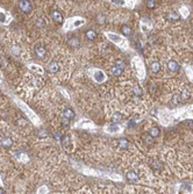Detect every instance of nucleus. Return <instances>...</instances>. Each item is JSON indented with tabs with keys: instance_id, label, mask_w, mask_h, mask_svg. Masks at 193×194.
<instances>
[{
	"instance_id": "1",
	"label": "nucleus",
	"mask_w": 193,
	"mask_h": 194,
	"mask_svg": "<svg viewBox=\"0 0 193 194\" xmlns=\"http://www.w3.org/2000/svg\"><path fill=\"white\" fill-rule=\"evenodd\" d=\"M17 6H19L20 10H22L24 14L30 13L31 9H33V5H31V2L29 0H20L17 2Z\"/></svg>"
},
{
	"instance_id": "2",
	"label": "nucleus",
	"mask_w": 193,
	"mask_h": 194,
	"mask_svg": "<svg viewBox=\"0 0 193 194\" xmlns=\"http://www.w3.org/2000/svg\"><path fill=\"white\" fill-rule=\"evenodd\" d=\"M59 64L56 62V61H52V62H50L49 64H48V66H47V71L49 72V73H57L58 71H59Z\"/></svg>"
},
{
	"instance_id": "3",
	"label": "nucleus",
	"mask_w": 193,
	"mask_h": 194,
	"mask_svg": "<svg viewBox=\"0 0 193 194\" xmlns=\"http://www.w3.org/2000/svg\"><path fill=\"white\" fill-rule=\"evenodd\" d=\"M63 116L70 121V120L75 119L76 114H75V110H73L72 108H70V107H66V108H64V109H63Z\"/></svg>"
},
{
	"instance_id": "4",
	"label": "nucleus",
	"mask_w": 193,
	"mask_h": 194,
	"mask_svg": "<svg viewBox=\"0 0 193 194\" xmlns=\"http://www.w3.org/2000/svg\"><path fill=\"white\" fill-rule=\"evenodd\" d=\"M35 55H36L38 58H44L45 55H47V49H45L44 47L38 45V47L35 48Z\"/></svg>"
},
{
	"instance_id": "5",
	"label": "nucleus",
	"mask_w": 193,
	"mask_h": 194,
	"mask_svg": "<svg viewBox=\"0 0 193 194\" xmlns=\"http://www.w3.org/2000/svg\"><path fill=\"white\" fill-rule=\"evenodd\" d=\"M51 19L55 21V22H58V23H61L62 21H63V15L58 12V10H52L51 12Z\"/></svg>"
},
{
	"instance_id": "6",
	"label": "nucleus",
	"mask_w": 193,
	"mask_h": 194,
	"mask_svg": "<svg viewBox=\"0 0 193 194\" xmlns=\"http://www.w3.org/2000/svg\"><path fill=\"white\" fill-rule=\"evenodd\" d=\"M126 178H127V180L130 181V183H136V181L138 180V176H137V173L134 172V171H129V172L126 174Z\"/></svg>"
},
{
	"instance_id": "7",
	"label": "nucleus",
	"mask_w": 193,
	"mask_h": 194,
	"mask_svg": "<svg viewBox=\"0 0 193 194\" xmlns=\"http://www.w3.org/2000/svg\"><path fill=\"white\" fill-rule=\"evenodd\" d=\"M79 44H80V41H79L78 37H72V38H70V40L68 41V45H69L70 48H72V49L78 48Z\"/></svg>"
},
{
	"instance_id": "8",
	"label": "nucleus",
	"mask_w": 193,
	"mask_h": 194,
	"mask_svg": "<svg viewBox=\"0 0 193 194\" xmlns=\"http://www.w3.org/2000/svg\"><path fill=\"white\" fill-rule=\"evenodd\" d=\"M168 69L172 72H176V71L179 70V64L176 61H169L168 62Z\"/></svg>"
},
{
	"instance_id": "9",
	"label": "nucleus",
	"mask_w": 193,
	"mask_h": 194,
	"mask_svg": "<svg viewBox=\"0 0 193 194\" xmlns=\"http://www.w3.org/2000/svg\"><path fill=\"white\" fill-rule=\"evenodd\" d=\"M0 144H1V147L8 149V148H10V145L13 144V140H12L10 137H3V138L0 141Z\"/></svg>"
},
{
	"instance_id": "10",
	"label": "nucleus",
	"mask_w": 193,
	"mask_h": 194,
	"mask_svg": "<svg viewBox=\"0 0 193 194\" xmlns=\"http://www.w3.org/2000/svg\"><path fill=\"white\" fill-rule=\"evenodd\" d=\"M116 142H117V147H119L121 150L127 149V148H128V145H129V142H128V140H127V138H119Z\"/></svg>"
},
{
	"instance_id": "11",
	"label": "nucleus",
	"mask_w": 193,
	"mask_h": 194,
	"mask_svg": "<svg viewBox=\"0 0 193 194\" xmlns=\"http://www.w3.org/2000/svg\"><path fill=\"white\" fill-rule=\"evenodd\" d=\"M150 70H151L152 73H158L161 71V64L158 62H154L150 66Z\"/></svg>"
},
{
	"instance_id": "12",
	"label": "nucleus",
	"mask_w": 193,
	"mask_h": 194,
	"mask_svg": "<svg viewBox=\"0 0 193 194\" xmlns=\"http://www.w3.org/2000/svg\"><path fill=\"white\" fill-rule=\"evenodd\" d=\"M121 31H122V34H123L124 36H130V35L133 34V31H131V28H130L129 26H127V24L122 26V28H121Z\"/></svg>"
},
{
	"instance_id": "13",
	"label": "nucleus",
	"mask_w": 193,
	"mask_h": 194,
	"mask_svg": "<svg viewBox=\"0 0 193 194\" xmlns=\"http://www.w3.org/2000/svg\"><path fill=\"white\" fill-rule=\"evenodd\" d=\"M122 114L120 113V112H115L113 115H112V121L114 122V123H117V122H120L121 120H122Z\"/></svg>"
},
{
	"instance_id": "14",
	"label": "nucleus",
	"mask_w": 193,
	"mask_h": 194,
	"mask_svg": "<svg viewBox=\"0 0 193 194\" xmlns=\"http://www.w3.org/2000/svg\"><path fill=\"white\" fill-rule=\"evenodd\" d=\"M61 143H62V145H63L64 148H68V145L70 144V137H69V135H64V136H62V138H61Z\"/></svg>"
},
{
	"instance_id": "15",
	"label": "nucleus",
	"mask_w": 193,
	"mask_h": 194,
	"mask_svg": "<svg viewBox=\"0 0 193 194\" xmlns=\"http://www.w3.org/2000/svg\"><path fill=\"white\" fill-rule=\"evenodd\" d=\"M86 37H87V40L93 41V40H96V33L93 30V29H90V30H87V31H86Z\"/></svg>"
},
{
	"instance_id": "16",
	"label": "nucleus",
	"mask_w": 193,
	"mask_h": 194,
	"mask_svg": "<svg viewBox=\"0 0 193 194\" xmlns=\"http://www.w3.org/2000/svg\"><path fill=\"white\" fill-rule=\"evenodd\" d=\"M149 135H150L151 137H157V136L159 135V128L152 127V128L149 130Z\"/></svg>"
},
{
	"instance_id": "17",
	"label": "nucleus",
	"mask_w": 193,
	"mask_h": 194,
	"mask_svg": "<svg viewBox=\"0 0 193 194\" xmlns=\"http://www.w3.org/2000/svg\"><path fill=\"white\" fill-rule=\"evenodd\" d=\"M166 19L168 20H178L179 19V15L176 13V12H169L166 14Z\"/></svg>"
},
{
	"instance_id": "18",
	"label": "nucleus",
	"mask_w": 193,
	"mask_h": 194,
	"mask_svg": "<svg viewBox=\"0 0 193 194\" xmlns=\"http://www.w3.org/2000/svg\"><path fill=\"white\" fill-rule=\"evenodd\" d=\"M122 71H123V70H120V69L116 68V66H114V68L110 69V72H112V75H113L114 77H119V76H121V75H122Z\"/></svg>"
},
{
	"instance_id": "19",
	"label": "nucleus",
	"mask_w": 193,
	"mask_h": 194,
	"mask_svg": "<svg viewBox=\"0 0 193 194\" xmlns=\"http://www.w3.org/2000/svg\"><path fill=\"white\" fill-rule=\"evenodd\" d=\"M35 24H36L37 28H43V27L45 26V21H44L43 17H38V19L35 21Z\"/></svg>"
},
{
	"instance_id": "20",
	"label": "nucleus",
	"mask_w": 193,
	"mask_h": 194,
	"mask_svg": "<svg viewBox=\"0 0 193 194\" xmlns=\"http://www.w3.org/2000/svg\"><path fill=\"white\" fill-rule=\"evenodd\" d=\"M115 66L119 68L120 70H123V69L126 68V63H124L123 61H121V59H116V61H115Z\"/></svg>"
},
{
	"instance_id": "21",
	"label": "nucleus",
	"mask_w": 193,
	"mask_h": 194,
	"mask_svg": "<svg viewBox=\"0 0 193 194\" xmlns=\"http://www.w3.org/2000/svg\"><path fill=\"white\" fill-rule=\"evenodd\" d=\"M143 141H144V143H147V144H152L154 143V137H151L149 134L148 135H144L143 136Z\"/></svg>"
},
{
	"instance_id": "22",
	"label": "nucleus",
	"mask_w": 193,
	"mask_h": 194,
	"mask_svg": "<svg viewBox=\"0 0 193 194\" xmlns=\"http://www.w3.org/2000/svg\"><path fill=\"white\" fill-rule=\"evenodd\" d=\"M151 167H152L154 170H161V169H162V163H161L159 161H155V162L151 164Z\"/></svg>"
},
{
	"instance_id": "23",
	"label": "nucleus",
	"mask_w": 193,
	"mask_h": 194,
	"mask_svg": "<svg viewBox=\"0 0 193 194\" xmlns=\"http://www.w3.org/2000/svg\"><path fill=\"white\" fill-rule=\"evenodd\" d=\"M27 120L26 119H19L17 121H16V124L19 126V127H26L27 126Z\"/></svg>"
},
{
	"instance_id": "24",
	"label": "nucleus",
	"mask_w": 193,
	"mask_h": 194,
	"mask_svg": "<svg viewBox=\"0 0 193 194\" xmlns=\"http://www.w3.org/2000/svg\"><path fill=\"white\" fill-rule=\"evenodd\" d=\"M145 3H147V7H148V8H154V7L156 6V1H154V0H147Z\"/></svg>"
},
{
	"instance_id": "25",
	"label": "nucleus",
	"mask_w": 193,
	"mask_h": 194,
	"mask_svg": "<svg viewBox=\"0 0 193 194\" xmlns=\"http://www.w3.org/2000/svg\"><path fill=\"white\" fill-rule=\"evenodd\" d=\"M105 20H106V17H105L102 14H99V15L96 16V21H98L99 24H102V23L105 22Z\"/></svg>"
},
{
	"instance_id": "26",
	"label": "nucleus",
	"mask_w": 193,
	"mask_h": 194,
	"mask_svg": "<svg viewBox=\"0 0 193 194\" xmlns=\"http://www.w3.org/2000/svg\"><path fill=\"white\" fill-rule=\"evenodd\" d=\"M180 102V96L179 94H176V96H173V99H172V103L173 105H177V103H179Z\"/></svg>"
},
{
	"instance_id": "27",
	"label": "nucleus",
	"mask_w": 193,
	"mask_h": 194,
	"mask_svg": "<svg viewBox=\"0 0 193 194\" xmlns=\"http://www.w3.org/2000/svg\"><path fill=\"white\" fill-rule=\"evenodd\" d=\"M7 64H8V62H7L6 57H0V65H1L2 68H5Z\"/></svg>"
},
{
	"instance_id": "28",
	"label": "nucleus",
	"mask_w": 193,
	"mask_h": 194,
	"mask_svg": "<svg viewBox=\"0 0 193 194\" xmlns=\"http://www.w3.org/2000/svg\"><path fill=\"white\" fill-rule=\"evenodd\" d=\"M54 136H55V138H56L57 141H61V138H62V136H61V134H58V131L54 133Z\"/></svg>"
},
{
	"instance_id": "29",
	"label": "nucleus",
	"mask_w": 193,
	"mask_h": 194,
	"mask_svg": "<svg viewBox=\"0 0 193 194\" xmlns=\"http://www.w3.org/2000/svg\"><path fill=\"white\" fill-rule=\"evenodd\" d=\"M112 2H113V3H116V5H123L124 1H122V0H113Z\"/></svg>"
},
{
	"instance_id": "30",
	"label": "nucleus",
	"mask_w": 193,
	"mask_h": 194,
	"mask_svg": "<svg viewBox=\"0 0 193 194\" xmlns=\"http://www.w3.org/2000/svg\"><path fill=\"white\" fill-rule=\"evenodd\" d=\"M12 54H19V49H17V47H14V48H12Z\"/></svg>"
},
{
	"instance_id": "31",
	"label": "nucleus",
	"mask_w": 193,
	"mask_h": 194,
	"mask_svg": "<svg viewBox=\"0 0 193 194\" xmlns=\"http://www.w3.org/2000/svg\"><path fill=\"white\" fill-rule=\"evenodd\" d=\"M155 90H156V86H155L154 84H150V90H149L150 93H151V92H155Z\"/></svg>"
},
{
	"instance_id": "32",
	"label": "nucleus",
	"mask_w": 193,
	"mask_h": 194,
	"mask_svg": "<svg viewBox=\"0 0 193 194\" xmlns=\"http://www.w3.org/2000/svg\"><path fill=\"white\" fill-rule=\"evenodd\" d=\"M134 89H135V91H136V93H137V96H141V90H140V89H138V87H137V86H135V87H134Z\"/></svg>"
},
{
	"instance_id": "33",
	"label": "nucleus",
	"mask_w": 193,
	"mask_h": 194,
	"mask_svg": "<svg viewBox=\"0 0 193 194\" xmlns=\"http://www.w3.org/2000/svg\"><path fill=\"white\" fill-rule=\"evenodd\" d=\"M62 122H63V124H64V126H68V122H69V120H68V119H65V117H64V119H63V121H62Z\"/></svg>"
},
{
	"instance_id": "34",
	"label": "nucleus",
	"mask_w": 193,
	"mask_h": 194,
	"mask_svg": "<svg viewBox=\"0 0 193 194\" xmlns=\"http://www.w3.org/2000/svg\"><path fill=\"white\" fill-rule=\"evenodd\" d=\"M0 21H1V22H3V21H5V15H3V14H1V13H0Z\"/></svg>"
},
{
	"instance_id": "35",
	"label": "nucleus",
	"mask_w": 193,
	"mask_h": 194,
	"mask_svg": "<svg viewBox=\"0 0 193 194\" xmlns=\"http://www.w3.org/2000/svg\"><path fill=\"white\" fill-rule=\"evenodd\" d=\"M0 194H3V191H2L1 188H0Z\"/></svg>"
},
{
	"instance_id": "36",
	"label": "nucleus",
	"mask_w": 193,
	"mask_h": 194,
	"mask_svg": "<svg viewBox=\"0 0 193 194\" xmlns=\"http://www.w3.org/2000/svg\"><path fill=\"white\" fill-rule=\"evenodd\" d=\"M0 99H1V92H0Z\"/></svg>"
}]
</instances>
